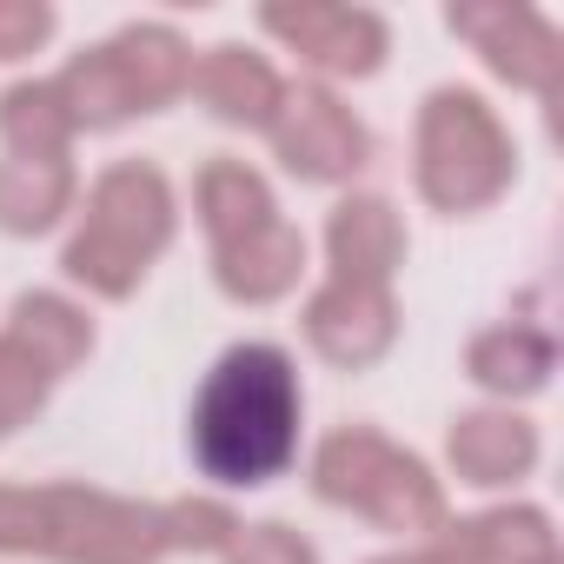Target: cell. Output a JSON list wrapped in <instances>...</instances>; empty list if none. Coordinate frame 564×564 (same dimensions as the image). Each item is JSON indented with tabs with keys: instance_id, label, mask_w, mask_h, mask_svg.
<instances>
[{
	"instance_id": "1",
	"label": "cell",
	"mask_w": 564,
	"mask_h": 564,
	"mask_svg": "<svg viewBox=\"0 0 564 564\" xmlns=\"http://www.w3.org/2000/svg\"><path fill=\"white\" fill-rule=\"evenodd\" d=\"M300 425H306V379L293 352L272 339H239L206 366L193 392L186 452L199 478H213L219 491H259L293 471Z\"/></svg>"
},
{
	"instance_id": "2",
	"label": "cell",
	"mask_w": 564,
	"mask_h": 564,
	"mask_svg": "<svg viewBox=\"0 0 564 564\" xmlns=\"http://www.w3.org/2000/svg\"><path fill=\"white\" fill-rule=\"evenodd\" d=\"M180 239V193L153 160H113L80 186L74 232L61 246V279L87 300H133Z\"/></svg>"
},
{
	"instance_id": "3",
	"label": "cell",
	"mask_w": 564,
	"mask_h": 564,
	"mask_svg": "<svg viewBox=\"0 0 564 564\" xmlns=\"http://www.w3.org/2000/svg\"><path fill=\"white\" fill-rule=\"evenodd\" d=\"M0 557L47 564H166V531L153 498L100 485H0Z\"/></svg>"
},
{
	"instance_id": "4",
	"label": "cell",
	"mask_w": 564,
	"mask_h": 564,
	"mask_svg": "<svg viewBox=\"0 0 564 564\" xmlns=\"http://www.w3.org/2000/svg\"><path fill=\"white\" fill-rule=\"evenodd\" d=\"M306 485L319 505L352 511L372 531L405 538V544L438 538L452 518V498H445V478L432 471V458L386 438L379 425H333L306 458Z\"/></svg>"
},
{
	"instance_id": "5",
	"label": "cell",
	"mask_w": 564,
	"mask_h": 564,
	"mask_svg": "<svg viewBox=\"0 0 564 564\" xmlns=\"http://www.w3.org/2000/svg\"><path fill=\"white\" fill-rule=\"evenodd\" d=\"M511 186H518V140L505 113L478 87L458 80L432 87L412 120V193L445 219H471L491 213Z\"/></svg>"
},
{
	"instance_id": "6",
	"label": "cell",
	"mask_w": 564,
	"mask_h": 564,
	"mask_svg": "<svg viewBox=\"0 0 564 564\" xmlns=\"http://www.w3.org/2000/svg\"><path fill=\"white\" fill-rule=\"evenodd\" d=\"M265 140H272V160L300 186H352L372 166V127L359 120V107L339 87H319V80L286 87Z\"/></svg>"
},
{
	"instance_id": "7",
	"label": "cell",
	"mask_w": 564,
	"mask_h": 564,
	"mask_svg": "<svg viewBox=\"0 0 564 564\" xmlns=\"http://www.w3.org/2000/svg\"><path fill=\"white\" fill-rule=\"evenodd\" d=\"M259 34L286 47L319 87L372 80L392 61V21L379 8H346V0H300V8H259Z\"/></svg>"
},
{
	"instance_id": "8",
	"label": "cell",
	"mask_w": 564,
	"mask_h": 564,
	"mask_svg": "<svg viewBox=\"0 0 564 564\" xmlns=\"http://www.w3.org/2000/svg\"><path fill=\"white\" fill-rule=\"evenodd\" d=\"M445 28H452V41H465L478 54V67L491 80H505L511 94L551 100L564 47H557V28L538 8H524V0H452Z\"/></svg>"
},
{
	"instance_id": "9",
	"label": "cell",
	"mask_w": 564,
	"mask_h": 564,
	"mask_svg": "<svg viewBox=\"0 0 564 564\" xmlns=\"http://www.w3.org/2000/svg\"><path fill=\"white\" fill-rule=\"evenodd\" d=\"M300 333L313 359L333 372H372L399 346V300L392 286H346V279H319L300 306Z\"/></svg>"
},
{
	"instance_id": "10",
	"label": "cell",
	"mask_w": 564,
	"mask_h": 564,
	"mask_svg": "<svg viewBox=\"0 0 564 564\" xmlns=\"http://www.w3.org/2000/svg\"><path fill=\"white\" fill-rule=\"evenodd\" d=\"M544 465V432L524 405H471L445 425V471L465 491H518Z\"/></svg>"
},
{
	"instance_id": "11",
	"label": "cell",
	"mask_w": 564,
	"mask_h": 564,
	"mask_svg": "<svg viewBox=\"0 0 564 564\" xmlns=\"http://www.w3.org/2000/svg\"><path fill=\"white\" fill-rule=\"evenodd\" d=\"M326 279H346V286H392L405 252H412V232H405V213L386 199V193H339L333 213H326Z\"/></svg>"
},
{
	"instance_id": "12",
	"label": "cell",
	"mask_w": 564,
	"mask_h": 564,
	"mask_svg": "<svg viewBox=\"0 0 564 564\" xmlns=\"http://www.w3.org/2000/svg\"><path fill=\"white\" fill-rule=\"evenodd\" d=\"M306 265H313V239L279 213V219L239 232L232 246H213V286L232 306H279L300 293Z\"/></svg>"
},
{
	"instance_id": "13",
	"label": "cell",
	"mask_w": 564,
	"mask_h": 564,
	"mask_svg": "<svg viewBox=\"0 0 564 564\" xmlns=\"http://www.w3.org/2000/svg\"><path fill=\"white\" fill-rule=\"evenodd\" d=\"M286 74L272 67V54L246 47V41H219L193 61V100L219 120V127H239V133H265L279 100H286Z\"/></svg>"
},
{
	"instance_id": "14",
	"label": "cell",
	"mask_w": 564,
	"mask_h": 564,
	"mask_svg": "<svg viewBox=\"0 0 564 564\" xmlns=\"http://www.w3.org/2000/svg\"><path fill=\"white\" fill-rule=\"evenodd\" d=\"M465 379L485 392V405H524V399L551 392V379H557V333L538 319H498V326L471 333Z\"/></svg>"
},
{
	"instance_id": "15",
	"label": "cell",
	"mask_w": 564,
	"mask_h": 564,
	"mask_svg": "<svg viewBox=\"0 0 564 564\" xmlns=\"http://www.w3.org/2000/svg\"><path fill=\"white\" fill-rule=\"evenodd\" d=\"M107 54H113L120 80H127L140 120H147V113H166L173 100H186V87H193V61H199L193 41H186L173 21H127V28L107 34Z\"/></svg>"
},
{
	"instance_id": "16",
	"label": "cell",
	"mask_w": 564,
	"mask_h": 564,
	"mask_svg": "<svg viewBox=\"0 0 564 564\" xmlns=\"http://www.w3.org/2000/svg\"><path fill=\"white\" fill-rule=\"evenodd\" d=\"M8 333L14 346H28L41 366H47V379L61 386L67 372H80L87 359H94V346H100V326H94V313L74 300V293H54V286H28L14 306H8Z\"/></svg>"
},
{
	"instance_id": "17",
	"label": "cell",
	"mask_w": 564,
	"mask_h": 564,
	"mask_svg": "<svg viewBox=\"0 0 564 564\" xmlns=\"http://www.w3.org/2000/svg\"><path fill=\"white\" fill-rule=\"evenodd\" d=\"M445 538L471 557V564H557V518L531 498H505L485 505L471 518H445Z\"/></svg>"
},
{
	"instance_id": "18",
	"label": "cell",
	"mask_w": 564,
	"mask_h": 564,
	"mask_svg": "<svg viewBox=\"0 0 564 564\" xmlns=\"http://www.w3.org/2000/svg\"><path fill=\"white\" fill-rule=\"evenodd\" d=\"M80 206V166L74 160H0V232L8 239H47Z\"/></svg>"
},
{
	"instance_id": "19",
	"label": "cell",
	"mask_w": 564,
	"mask_h": 564,
	"mask_svg": "<svg viewBox=\"0 0 564 564\" xmlns=\"http://www.w3.org/2000/svg\"><path fill=\"white\" fill-rule=\"evenodd\" d=\"M193 213H199L206 246H232L239 232L279 219V193H272V180H265L252 160L219 153V160H206L199 180H193Z\"/></svg>"
},
{
	"instance_id": "20",
	"label": "cell",
	"mask_w": 564,
	"mask_h": 564,
	"mask_svg": "<svg viewBox=\"0 0 564 564\" xmlns=\"http://www.w3.org/2000/svg\"><path fill=\"white\" fill-rule=\"evenodd\" d=\"M74 113L54 87V74H28L0 87V147L8 160H74Z\"/></svg>"
},
{
	"instance_id": "21",
	"label": "cell",
	"mask_w": 564,
	"mask_h": 564,
	"mask_svg": "<svg viewBox=\"0 0 564 564\" xmlns=\"http://www.w3.org/2000/svg\"><path fill=\"white\" fill-rule=\"evenodd\" d=\"M54 87H61V100H67V113H74L80 133H113V127L140 120L133 113V94H127V80H120V67L107 54V41L67 54V67L54 74Z\"/></svg>"
},
{
	"instance_id": "22",
	"label": "cell",
	"mask_w": 564,
	"mask_h": 564,
	"mask_svg": "<svg viewBox=\"0 0 564 564\" xmlns=\"http://www.w3.org/2000/svg\"><path fill=\"white\" fill-rule=\"evenodd\" d=\"M239 511L219 491H186L160 505V531H166V557H219L239 538Z\"/></svg>"
},
{
	"instance_id": "23",
	"label": "cell",
	"mask_w": 564,
	"mask_h": 564,
	"mask_svg": "<svg viewBox=\"0 0 564 564\" xmlns=\"http://www.w3.org/2000/svg\"><path fill=\"white\" fill-rule=\"evenodd\" d=\"M47 399H54L47 366H41L28 346H14L8 333H0V445H8L21 425H34V419L47 412Z\"/></svg>"
},
{
	"instance_id": "24",
	"label": "cell",
	"mask_w": 564,
	"mask_h": 564,
	"mask_svg": "<svg viewBox=\"0 0 564 564\" xmlns=\"http://www.w3.org/2000/svg\"><path fill=\"white\" fill-rule=\"evenodd\" d=\"M219 564H326L319 544L286 524V518H259V524H239V538L219 551Z\"/></svg>"
},
{
	"instance_id": "25",
	"label": "cell",
	"mask_w": 564,
	"mask_h": 564,
	"mask_svg": "<svg viewBox=\"0 0 564 564\" xmlns=\"http://www.w3.org/2000/svg\"><path fill=\"white\" fill-rule=\"evenodd\" d=\"M54 34H61V8H54V0H0V67L34 61Z\"/></svg>"
},
{
	"instance_id": "26",
	"label": "cell",
	"mask_w": 564,
	"mask_h": 564,
	"mask_svg": "<svg viewBox=\"0 0 564 564\" xmlns=\"http://www.w3.org/2000/svg\"><path fill=\"white\" fill-rule=\"evenodd\" d=\"M366 564H471L445 531L438 538H425V544H399V551H386V557H366Z\"/></svg>"
},
{
	"instance_id": "27",
	"label": "cell",
	"mask_w": 564,
	"mask_h": 564,
	"mask_svg": "<svg viewBox=\"0 0 564 564\" xmlns=\"http://www.w3.org/2000/svg\"><path fill=\"white\" fill-rule=\"evenodd\" d=\"M557 564H564V557H557Z\"/></svg>"
}]
</instances>
